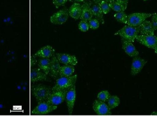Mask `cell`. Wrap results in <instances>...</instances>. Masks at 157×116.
<instances>
[{
    "mask_svg": "<svg viewBox=\"0 0 157 116\" xmlns=\"http://www.w3.org/2000/svg\"><path fill=\"white\" fill-rule=\"evenodd\" d=\"M139 32V26L133 27L131 26H124L122 28L118 31L115 35H119L122 39L130 42H134L135 39L138 35Z\"/></svg>",
    "mask_w": 157,
    "mask_h": 116,
    "instance_id": "cell-1",
    "label": "cell"
},
{
    "mask_svg": "<svg viewBox=\"0 0 157 116\" xmlns=\"http://www.w3.org/2000/svg\"><path fill=\"white\" fill-rule=\"evenodd\" d=\"M32 92L38 103L48 101L52 93L51 91L49 88L41 85L33 86Z\"/></svg>",
    "mask_w": 157,
    "mask_h": 116,
    "instance_id": "cell-2",
    "label": "cell"
},
{
    "mask_svg": "<svg viewBox=\"0 0 157 116\" xmlns=\"http://www.w3.org/2000/svg\"><path fill=\"white\" fill-rule=\"evenodd\" d=\"M77 75L63 77L57 80L55 86L52 89V92L69 89L75 84Z\"/></svg>",
    "mask_w": 157,
    "mask_h": 116,
    "instance_id": "cell-3",
    "label": "cell"
},
{
    "mask_svg": "<svg viewBox=\"0 0 157 116\" xmlns=\"http://www.w3.org/2000/svg\"><path fill=\"white\" fill-rule=\"evenodd\" d=\"M154 14L146 13H134L128 16L127 24L131 26H139L147 18L150 17Z\"/></svg>",
    "mask_w": 157,
    "mask_h": 116,
    "instance_id": "cell-4",
    "label": "cell"
},
{
    "mask_svg": "<svg viewBox=\"0 0 157 116\" xmlns=\"http://www.w3.org/2000/svg\"><path fill=\"white\" fill-rule=\"evenodd\" d=\"M69 89L52 92L47 102L53 105L60 104L63 102L66 98V94Z\"/></svg>",
    "mask_w": 157,
    "mask_h": 116,
    "instance_id": "cell-5",
    "label": "cell"
},
{
    "mask_svg": "<svg viewBox=\"0 0 157 116\" xmlns=\"http://www.w3.org/2000/svg\"><path fill=\"white\" fill-rule=\"evenodd\" d=\"M136 39L149 48L155 49L157 45V36L154 35H138Z\"/></svg>",
    "mask_w": 157,
    "mask_h": 116,
    "instance_id": "cell-6",
    "label": "cell"
},
{
    "mask_svg": "<svg viewBox=\"0 0 157 116\" xmlns=\"http://www.w3.org/2000/svg\"><path fill=\"white\" fill-rule=\"evenodd\" d=\"M57 108L56 106L51 104L47 101L41 102L38 103V105L31 112V114L34 115H45L51 113Z\"/></svg>",
    "mask_w": 157,
    "mask_h": 116,
    "instance_id": "cell-7",
    "label": "cell"
},
{
    "mask_svg": "<svg viewBox=\"0 0 157 116\" xmlns=\"http://www.w3.org/2000/svg\"><path fill=\"white\" fill-rule=\"evenodd\" d=\"M93 109L96 114L99 115H111L110 110L104 102L96 100L93 104Z\"/></svg>",
    "mask_w": 157,
    "mask_h": 116,
    "instance_id": "cell-8",
    "label": "cell"
},
{
    "mask_svg": "<svg viewBox=\"0 0 157 116\" xmlns=\"http://www.w3.org/2000/svg\"><path fill=\"white\" fill-rule=\"evenodd\" d=\"M68 17V10L63 9L54 13L51 17L50 21L54 24H62L67 21Z\"/></svg>",
    "mask_w": 157,
    "mask_h": 116,
    "instance_id": "cell-9",
    "label": "cell"
},
{
    "mask_svg": "<svg viewBox=\"0 0 157 116\" xmlns=\"http://www.w3.org/2000/svg\"><path fill=\"white\" fill-rule=\"evenodd\" d=\"M76 98V92H75V84L70 87L68 89L66 96V103L68 107L69 114H71L73 110Z\"/></svg>",
    "mask_w": 157,
    "mask_h": 116,
    "instance_id": "cell-10",
    "label": "cell"
},
{
    "mask_svg": "<svg viewBox=\"0 0 157 116\" xmlns=\"http://www.w3.org/2000/svg\"><path fill=\"white\" fill-rule=\"evenodd\" d=\"M147 61L139 57H134L132 63L131 74L132 75H136L141 72L144 68Z\"/></svg>",
    "mask_w": 157,
    "mask_h": 116,
    "instance_id": "cell-11",
    "label": "cell"
},
{
    "mask_svg": "<svg viewBox=\"0 0 157 116\" xmlns=\"http://www.w3.org/2000/svg\"><path fill=\"white\" fill-rule=\"evenodd\" d=\"M56 55L59 62L65 65H75L78 62L75 56L66 54H57Z\"/></svg>",
    "mask_w": 157,
    "mask_h": 116,
    "instance_id": "cell-12",
    "label": "cell"
},
{
    "mask_svg": "<svg viewBox=\"0 0 157 116\" xmlns=\"http://www.w3.org/2000/svg\"><path fill=\"white\" fill-rule=\"evenodd\" d=\"M122 40L123 49L128 56L131 57H136L138 56L139 52L136 50L132 42L124 39H122Z\"/></svg>",
    "mask_w": 157,
    "mask_h": 116,
    "instance_id": "cell-13",
    "label": "cell"
},
{
    "mask_svg": "<svg viewBox=\"0 0 157 116\" xmlns=\"http://www.w3.org/2000/svg\"><path fill=\"white\" fill-rule=\"evenodd\" d=\"M82 7L81 16H80V19L82 21L89 22L92 19L93 16V13L91 11L90 4L86 2L83 4Z\"/></svg>",
    "mask_w": 157,
    "mask_h": 116,
    "instance_id": "cell-14",
    "label": "cell"
},
{
    "mask_svg": "<svg viewBox=\"0 0 157 116\" xmlns=\"http://www.w3.org/2000/svg\"><path fill=\"white\" fill-rule=\"evenodd\" d=\"M55 50L52 47L46 46L38 50L35 55V57L42 58H50L54 55Z\"/></svg>",
    "mask_w": 157,
    "mask_h": 116,
    "instance_id": "cell-15",
    "label": "cell"
},
{
    "mask_svg": "<svg viewBox=\"0 0 157 116\" xmlns=\"http://www.w3.org/2000/svg\"><path fill=\"white\" fill-rule=\"evenodd\" d=\"M139 32L141 34L154 35V30L150 21H145L139 26Z\"/></svg>",
    "mask_w": 157,
    "mask_h": 116,
    "instance_id": "cell-16",
    "label": "cell"
},
{
    "mask_svg": "<svg viewBox=\"0 0 157 116\" xmlns=\"http://www.w3.org/2000/svg\"><path fill=\"white\" fill-rule=\"evenodd\" d=\"M47 74L40 71V69H33L30 71V81L32 82L47 80Z\"/></svg>",
    "mask_w": 157,
    "mask_h": 116,
    "instance_id": "cell-17",
    "label": "cell"
},
{
    "mask_svg": "<svg viewBox=\"0 0 157 116\" xmlns=\"http://www.w3.org/2000/svg\"><path fill=\"white\" fill-rule=\"evenodd\" d=\"M60 68V66L59 60L56 56L54 55L52 57V59L51 60L50 72L51 75L54 78H56L58 76L59 71Z\"/></svg>",
    "mask_w": 157,
    "mask_h": 116,
    "instance_id": "cell-18",
    "label": "cell"
},
{
    "mask_svg": "<svg viewBox=\"0 0 157 116\" xmlns=\"http://www.w3.org/2000/svg\"><path fill=\"white\" fill-rule=\"evenodd\" d=\"M81 11H82V7L80 4L75 3L70 7L69 10V14L72 18L77 20L80 18Z\"/></svg>",
    "mask_w": 157,
    "mask_h": 116,
    "instance_id": "cell-19",
    "label": "cell"
},
{
    "mask_svg": "<svg viewBox=\"0 0 157 116\" xmlns=\"http://www.w3.org/2000/svg\"><path fill=\"white\" fill-rule=\"evenodd\" d=\"M51 60L49 58H42L40 59L38 66L46 74H48L50 71Z\"/></svg>",
    "mask_w": 157,
    "mask_h": 116,
    "instance_id": "cell-20",
    "label": "cell"
},
{
    "mask_svg": "<svg viewBox=\"0 0 157 116\" xmlns=\"http://www.w3.org/2000/svg\"><path fill=\"white\" fill-rule=\"evenodd\" d=\"M75 71L74 65H65L60 68L59 74L61 77L71 76Z\"/></svg>",
    "mask_w": 157,
    "mask_h": 116,
    "instance_id": "cell-21",
    "label": "cell"
},
{
    "mask_svg": "<svg viewBox=\"0 0 157 116\" xmlns=\"http://www.w3.org/2000/svg\"><path fill=\"white\" fill-rule=\"evenodd\" d=\"M96 4L91 7L92 13H93V15L97 17L98 20L101 22V23H102V24H104L103 13H102L99 4Z\"/></svg>",
    "mask_w": 157,
    "mask_h": 116,
    "instance_id": "cell-22",
    "label": "cell"
},
{
    "mask_svg": "<svg viewBox=\"0 0 157 116\" xmlns=\"http://www.w3.org/2000/svg\"><path fill=\"white\" fill-rule=\"evenodd\" d=\"M120 103V99L116 96H111L108 101V107L110 110L117 107L119 105Z\"/></svg>",
    "mask_w": 157,
    "mask_h": 116,
    "instance_id": "cell-23",
    "label": "cell"
},
{
    "mask_svg": "<svg viewBox=\"0 0 157 116\" xmlns=\"http://www.w3.org/2000/svg\"><path fill=\"white\" fill-rule=\"evenodd\" d=\"M109 5L111 8L115 12H124L127 8V6L126 5L122 4L115 1L109 3Z\"/></svg>",
    "mask_w": 157,
    "mask_h": 116,
    "instance_id": "cell-24",
    "label": "cell"
},
{
    "mask_svg": "<svg viewBox=\"0 0 157 116\" xmlns=\"http://www.w3.org/2000/svg\"><path fill=\"white\" fill-rule=\"evenodd\" d=\"M114 17L118 22L123 24H127L128 16L124 12H118L114 14Z\"/></svg>",
    "mask_w": 157,
    "mask_h": 116,
    "instance_id": "cell-25",
    "label": "cell"
},
{
    "mask_svg": "<svg viewBox=\"0 0 157 116\" xmlns=\"http://www.w3.org/2000/svg\"><path fill=\"white\" fill-rule=\"evenodd\" d=\"M110 96V94L108 91H101L98 94V98L100 101L106 102H108Z\"/></svg>",
    "mask_w": 157,
    "mask_h": 116,
    "instance_id": "cell-26",
    "label": "cell"
},
{
    "mask_svg": "<svg viewBox=\"0 0 157 116\" xmlns=\"http://www.w3.org/2000/svg\"><path fill=\"white\" fill-rule=\"evenodd\" d=\"M99 5L103 13H108L110 11L111 7L110 6L109 3L103 1V0L101 1L100 3L99 4Z\"/></svg>",
    "mask_w": 157,
    "mask_h": 116,
    "instance_id": "cell-27",
    "label": "cell"
},
{
    "mask_svg": "<svg viewBox=\"0 0 157 116\" xmlns=\"http://www.w3.org/2000/svg\"><path fill=\"white\" fill-rule=\"evenodd\" d=\"M89 25L88 23L86 21H80L78 24V28L80 31L82 32H86L89 29Z\"/></svg>",
    "mask_w": 157,
    "mask_h": 116,
    "instance_id": "cell-28",
    "label": "cell"
},
{
    "mask_svg": "<svg viewBox=\"0 0 157 116\" xmlns=\"http://www.w3.org/2000/svg\"><path fill=\"white\" fill-rule=\"evenodd\" d=\"M88 24L90 27L92 29H97L99 26V23L98 20L97 19H91L89 21Z\"/></svg>",
    "mask_w": 157,
    "mask_h": 116,
    "instance_id": "cell-29",
    "label": "cell"
},
{
    "mask_svg": "<svg viewBox=\"0 0 157 116\" xmlns=\"http://www.w3.org/2000/svg\"><path fill=\"white\" fill-rule=\"evenodd\" d=\"M68 0H53V3L56 8H59L60 6L64 5Z\"/></svg>",
    "mask_w": 157,
    "mask_h": 116,
    "instance_id": "cell-30",
    "label": "cell"
},
{
    "mask_svg": "<svg viewBox=\"0 0 157 116\" xmlns=\"http://www.w3.org/2000/svg\"><path fill=\"white\" fill-rule=\"evenodd\" d=\"M154 30H157V14L155 13L153 15L151 22Z\"/></svg>",
    "mask_w": 157,
    "mask_h": 116,
    "instance_id": "cell-31",
    "label": "cell"
},
{
    "mask_svg": "<svg viewBox=\"0 0 157 116\" xmlns=\"http://www.w3.org/2000/svg\"><path fill=\"white\" fill-rule=\"evenodd\" d=\"M128 1L129 0H115L116 2L122 4L124 5L127 6L128 4Z\"/></svg>",
    "mask_w": 157,
    "mask_h": 116,
    "instance_id": "cell-32",
    "label": "cell"
},
{
    "mask_svg": "<svg viewBox=\"0 0 157 116\" xmlns=\"http://www.w3.org/2000/svg\"><path fill=\"white\" fill-rule=\"evenodd\" d=\"M102 1V0H93L94 2L95 3V4H99Z\"/></svg>",
    "mask_w": 157,
    "mask_h": 116,
    "instance_id": "cell-33",
    "label": "cell"
},
{
    "mask_svg": "<svg viewBox=\"0 0 157 116\" xmlns=\"http://www.w3.org/2000/svg\"><path fill=\"white\" fill-rule=\"evenodd\" d=\"M69 1L71 2H83L85 0H69Z\"/></svg>",
    "mask_w": 157,
    "mask_h": 116,
    "instance_id": "cell-34",
    "label": "cell"
},
{
    "mask_svg": "<svg viewBox=\"0 0 157 116\" xmlns=\"http://www.w3.org/2000/svg\"><path fill=\"white\" fill-rule=\"evenodd\" d=\"M103 1H105V2H107L110 3L113 2H114L115 0H103Z\"/></svg>",
    "mask_w": 157,
    "mask_h": 116,
    "instance_id": "cell-35",
    "label": "cell"
},
{
    "mask_svg": "<svg viewBox=\"0 0 157 116\" xmlns=\"http://www.w3.org/2000/svg\"><path fill=\"white\" fill-rule=\"evenodd\" d=\"M151 115H157V111L153 112V113L151 114Z\"/></svg>",
    "mask_w": 157,
    "mask_h": 116,
    "instance_id": "cell-36",
    "label": "cell"
},
{
    "mask_svg": "<svg viewBox=\"0 0 157 116\" xmlns=\"http://www.w3.org/2000/svg\"><path fill=\"white\" fill-rule=\"evenodd\" d=\"M155 53H156L157 54V45L156 46L155 48Z\"/></svg>",
    "mask_w": 157,
    "mask_h": 116,
    "instance_id": "cell-37",
    "label": "cell"
},
{
    "mask_svg": "<svg viewBox=\"0 0 157 116\" xmlns=\"http://www.w3.org/2000/svg\"><path fill=\"white\" fill-rule=\"evenodd\" d=\"M144 1H148V0H144Z\"/></svg>",
    "mask_w": 157,
    "mask_h": 116,
    "instance_id": "cell-38",
    "label": "cell"
}]
</instances>
